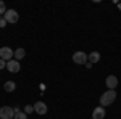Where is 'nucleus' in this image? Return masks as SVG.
Wrapping results in <instances>:
<instances>
[{
    "mask_svg": "<svg viewBox=\"0 0 121 119\" xmlns=\"http://www.w3.org/2000/svg\"><path fill=\"white\" fill-rule=\"evenodd\" d=\"M115 100H116V92L115 90H107L102 97H100V106H103V108H105V106H110Z\"/></svg>",
    "mask_w": 121,
    "mask_h": 119,
    "instance_id": "obj_1",
    "label": "nucleus"
},
{
    "mask_svg": "<svg viewBox=\"0 0 121 119\" xmlns=\"http://www.w3.org/2000/svg\"><path fill=\"white\" fill-rule=\"evenodd\" d=\"M15 118V110L11 106H2L0 108V119H13Z\"/></svg>",
    "mask_w": 121,
    "mask_h": 119,
    "instance_id": "obj_2",
    "label": "nucleus"
},
{
    "mask_svg": "<svg viewBox=\"0 0 121 119\" xmlns=\"http://www.w3.org/2000/svg\"><path fill=\"white\" fill-rule=\"evenodd\" d=\"M13 56H15V52L10 47H2L0 48V60L10 61V60H13Z\"/></svg>",
    "mask_w": 121,
    "mask_h": 119,
    "instance_id": "obj_3",
    "label": "nucleus"
},
{
    "mask_svg": "<svg viewBox=\"0 0 121 119\" xmlns=\"http://www.w3.org/2000/svg\"><path fill=\"white\" fill-rule=\"evenodd\" d=\"M5 19H7V23H18L19 19V15L15 11V10H7V13H5Z\"/></svg>",
    "mask_w": 121,
    "mask_h": 119,
    "instance_id": "obj_4",
    "label": "nucleus"
},
{
    "mask_svg": "<svg viewBox=\"0 0 121 119\" xmlns=\"http://www.w3.org/2000/svg\"><path fill=\"white\" fill-rule=\"evenodd\" d=\"M73 61L76 64H86L87 63V55L84 52H76L74 55H73Z\"/></svg>",
    "mask_w": 121,
    "mask_h": 119,
    "instance_id": "obj_5",
    "label": "nucleus"
},
{
    "mask_svg": "<svg viewBox=\"0 0 121 119\" xmlns=\"http://www.w3.org/2000/svg\"><path fill=\"white\" fill-rule=\"evenodd\" d=\"M34 111L37 114H40V116H44V114H47L48 108H47V105L44 101H37V103H34Z\"/></svg>",
    "mask_w": 121,
    "mask_h": 119,
    "instance_id": "obj_6",
    "label": "nucleus"
},
{
    "mask_svg": "<svg viewBox=\"0 0 121 119\" xmlns=\"http://www.w3.org/2000/svg\"><path fill=\"white\" fill-rule=\"evenodd\" d=\"M105 84H107L108 90H115V89L118 87V77H116V76H108V77L105 79Z\"/></svg>",
    "mask_w": 121,
    "mask_h": 119,
    "instance_id": "obj_7",
    "label": "nucleus"
},
{
    "mask_svg": "<svg viewBox=\"0 0 121 119\" xmlns=\"http://www.w3.org/2000/svg\"><path fill=\"white\" fill-rule=\"evenodd\" d=\"M7 69H8L10 73H18L19 69H21V64L16 60H10V61H7Z\"/></svg>",
    "mask_w": 121,
    "mask_h": 119,
    "instance_id": "obj_8",
    "label": "nucleus"
},
{
    "mask_svg": "<svg viewBox=\"0 0 121 119\" xmlns=\"http://www.w3.org/2000/svg\"><path fill=\"white\" fill-rule=\"evenodd\" d=\"M92 119H105V108L103 106H97L92 111Z\"/></svg>",
    "mask_w": 121,
    "mask_h": 119,
    "instance_id": "obj_9",
    "label": "nucleus"
},
{
    "mask_svg": "<svg viewBox=\"0 0 121 119\" xmlns=\"http://www.w3.org/2000/svg\"><path fill=\"white\" fill-rule=\"evenodd\" d=\"M87 61H89L91 64L99 63V61H100V53H99V52H92V53H89V55H87Z\"/></svg>",
    "mask_w": 121,
    "mask_h": 119,
    "instance_id": "obj_10",
    "label": "nucleus"
},
{
    "mask_svg": "<svg viewBox=\"0 0 121 119\" xmlns=\"http://www.w3.org/2000/svg\"><path fill=\"white\" fill-rule=\"evenodd\" d=\"M3 89H5V92H15L16 84L13 82V81H7V82L3 84Z\"/></svg>",
    "mask_w": 121,
    "mask_h": 119,
    "instance_id": "obj_11",
    "label": "nucleus"
},
{
    "mask_svg": "<svg viewBox=\"0 0 121 119\" xmlns=\"http://www.w3.org/2000/svg\"><path fill=\"white\" fill-rule=\"evenodd\" d=\"M26 56V50L24 48H18V50H15V58H16V61H19L21 58H24Z\"/></svg>",
    "mask_w": 121,
    "mask_h": 119,
    "instance_id": "obj_12",
    "label": "nucleus"
},
{
    "mask_svg": "<svg viewBox=\"0 0 121 119\" xmlns=\"http://www.w3.org/2000/svg\"><path fill=\"white\" fill-rule=\"evenodd\" d=\"M13 119H28V114L24 111H19V113H15V118Z\"/></svg>",
    "mask_w": 121,
    "mask_h": 119,
    "instance_id": "obj_13",
    "label": "nucleus"
},
{
    "mask_svg": "<svg viewBox=\"0 0 121 119\" xmlns=\"http://www.w3.org/2000/svg\"><path fill=\"white\" fill-rule=\"evenodd\" d=\"M7 13V7H5V2L0 0V15H5Z\"/></svg>",
    "mask_w": 121,
    "mask_h": 119,
    "instance_id": "obj_14",
    "label": "nucleus"
},
{
    "mask_svg": "<svg viewBox=\"0 0 121 119\" xmlns=\"http://www.w3.org/2000/svg\"><path fill=\"white\" fill-rule=\"evenodd\" d=\"M32 111H34V106H31V105H26V106H24V113H26V114H31Z\"/></svg>",
    "mask_w": 121,
    "mask_h": 119,
    "instance_id": "obj_15",
    "label": "nucleus"
},
{
    "mask_svg": "<svg viewBox=\"0 0 121 119\" xmlns=\"http://www.w3.org/2000/svg\"><path fill=\"white\" fill-rule=\"evenodd\" d=\"M7 24H8V23H7V19H5V18H0V28H5Z\"/></svg>",
    "mask_w": 121,
    "mask_h": 119,
    "instance_id": "obj_16",
    "label": "nucleus"
},
{
    "mask_svg": "<svg viewBox=\"0 0 121 119\" xmlns=\"http://www.w3.org/2000/svg\"><path fill=\"white\" fill-rule=\"evenodd\" d=\"M5 66H7V61L5 60H0V69H3Z\"/></svg>",
    "mask_w": 121,
    "mask_h": 119,
    "instance_id": "obj_17",
    "label": "nucleus"
}]
</instances>
